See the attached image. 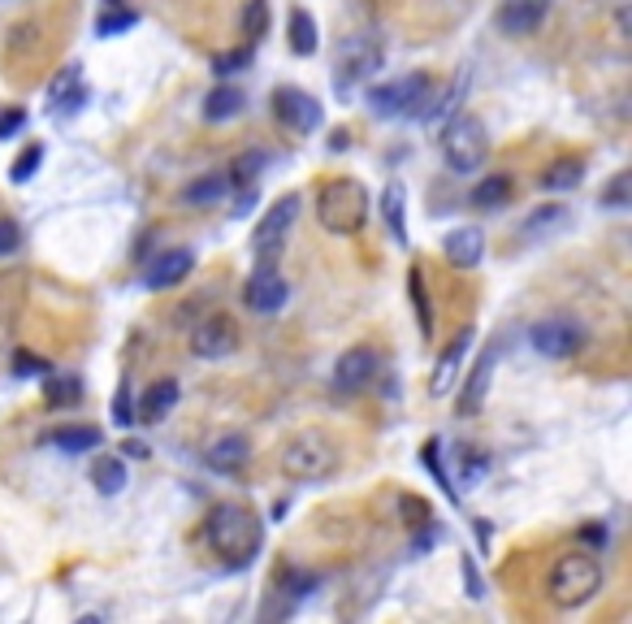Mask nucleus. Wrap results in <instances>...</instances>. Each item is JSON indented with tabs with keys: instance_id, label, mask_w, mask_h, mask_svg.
Instances as JSON below:
<instances>
[{
	"instance_id": "1",
	"label": "nucleus",
	"mask_w": 632,
	"mask_h": 624,
	"mask_svg": "<svg viewBox=\"0 0 632 624\" xmlns=\"http://www.w3.org/2000/svg\"><path fill=\"white\" fill-rule=\"evenodd\" d=\"M208 542L217 555H226L230 568H243L252 564L260 542H265V520L243 503H217L208 512Z\"/></svg>"
},
{
	"instance_id": "2",
	"label": "nucleus",
	"mask_w": 632,
	"mask_h": 624,
	"mask_svg": "<svg viewBox=\"0 0 632 624\" xmlns=\"http://www.w3.org/2000/svg\"><path fill=\"white\" fill-rule=\"evenodd\" d=\"M368 217V191L364 182L355 178H329L321 191H316V221L329 230V234H355Z\"/></svg>"
},
{
	"instance_id": "3",
	"label": "nucleus",
	"mask_w": 632,
	"mask_h": 624,
	"mask_svg": "<svg viewBox=\"0 0 632 624\" xmlns=\"http://www.w3.org/2000/svg\"><path fill=\"white\" fill-rule=\"evenodd\" d=\"M342 464V451L338 442L321 434V429H304V434L286 438L282 442V473L295 477V481H321V477H334Z\"/></svg>"
},
{
	"instance_id": "4",
	"label": "nucleus",
	"mask_w": 632,
	"mask_h": 624,
	"mask_svg": "<svg viewBox=\"0 0 632 624\" xmlns=\"http://www.w3.org/2000/svg\"><path fill=\"white\" fill-rule=\"evenodd\" d=\"M490 156V130L477 113H455L442 130V161L451 174H477Z\"/></svg>"
},
{
	"instance_id": "5",
	"label": "nucleus",
	"mask_w": 632,
	"mask_h": 624,
	"mask_svg": "<svg viewBox=\"0 0 632 624\" xmlns=\"http://www.w3.org/2000/svg\"><path fill=\"white\" fill-rule=\"evenodd\" d=\"M598 585H602L598 559L585 555V551H572V555L555 559V568H550V577H546V594L555 607H585L589 598L598 594Z\"/></svg>"
},
{
	"instance_id": "6",
	"label": "nucleus",
	"mask_w": 632,
	"mask_h": 624,
	"mask_svg": "<svg viewBox=\"0 0 632 624\" xmlns=\"http://www.w3.org/2000/svg\"><path fill=\"white\" fill-rule=\"evenodd\" d=\"M429 74H407V78H394V83H377L368 91V109L377 117H416L420 104L429 100Z\"/></svg>"
},
{
	"instance_id": "7",
	"label": "nucleus",
	"mask_w": 632,
	"mask_h": 624,
	"mask_svg": "<svg viewBox=\"0 0 632 624\" xmlns=\"http://www.w3.org/2000/svg\"><path fill=\"white\" fill-rule=\"evenodd\" d=\"M529 343L550 360H572V356H581L589 334H585V325L572 321V317H546L529 330Z\"/></svg>"
},
{
	"instance_id": "8",
	"label": "nucleus",
	"mask_w": 632,
	"mask_h": 624,
	"mask_svg": "<svg viewBox=\"0 0 632 624\" xmlns=\"http://www.w3.org/2000/svg\"><path fill=\"white\" fill-rule=\"evenodd\" d=\"M299 217V195H282V200H273V208L265 217H260V226L252 230V252L256 260H278V252L286 247V234H291Z\"/></svg>"
},
{
	"instance_id": "9",
	"label": "nucleus",
	"mask_w": 632,
	"mask_h": 624,
	"mask_svg": "<svg viewBox=\"0 0 632 624\" xmlns=\"http://www.w3.org/2000/svg\"><path fill=\"white\" fill-rule=\"evenodd\" d=\"M286 295H291V286H286V278L278 273V265L273 260H260V269L247 278L243 286V299H247V308L260 312V317H273L282 304H286Z\"/></svg>"
},
{
	"instance_id": "10",
	"label": "nucleus",
	"mask_w": 632,
	"mask_h": 624,
	"mask_svg": "<svg viewBox=\"0 0 632 624\" xmlns=\"http://www.w3.org/2000/svg\"><path fill=\"white\" fill-rule=\"evenodd\" d=\"M273 113H278L282 126L299 130V135H312V130L321 126V100L308 96V91H299V87H278V91H273Z\"/></svg>"
},
{
	"instance_id": "11",
	"label": "nucleus",
	"mask_w": 632,
	"mask_h": 624,
	"mask_svg": "<svg viewBox=\"0 0 632 624\" xmlns=\"http://www.w3.org/2000/svg\"><path fill=\"white\" fill-rule=\"evenodd\" d=\"M234 347H239V325L230 317H208V321L195 325V334H191V351L204 360H221V356H230Z\"/></svg>"
},
{
	"instance_id": "12",
	"label": "nucleus",
	"mask_w": 632,
	"mask_h": 624,
	"mask_svg": "<svg viewBox=\"0 0 632 624\" xmlns=\"http://www.w3.org/2000/svg\"><path fill=\"white\" fill-rule=\"evenodd\" d=\"M472 338H477V334H472V325H468V330H459V334H455V343L442 351L438 369H433V377H429V395H433V399H442V395H451V390H455L459 369H464V360H468Z\"/></svg>"
},
{
	"instance_id": "13",
	"label": "nucleus",
	"mask_w": 632,
	"mask_h": 624,
	"mask_svg": "<svg viewBox=\"0 0 632 624\" xmlns=\"http://www.w3.org/2000/svg\"><path fill=\"white\" fill-rule=\"evenodd\" d=\"M191 269H195V252L174 247V252H161L156 260H148V269H143V286H148V291H169V286H178Z\"/></svg>"
},
{
	"instance_id": "14",
	"label": "nucleus",
	"mask_w": 632,
	"mask_h": 624,
	"mask_svg": "<svg viewBox=\"0 0 632 624\" xmlns=\"http://www.w3.org/2000/svg\"><path fill=\"white\" fill-rule=\"evenodd\" d=\"M494 369H498V347L490 343V347L481 351V360L472 364V373H468L464 390H459V416H477V412H481L485 395H490V377H494Z\"/></svg>"
},
{
	"instance_id": "15",
	"label": "nucleus",
	"mask_w": 632,
	"mask_h": 624,
	"mask_svg": "<svg viewBox=\"0 0 632 624\" xmlns=\"http://www.w3.org/2000/svg\"><path fill=\"white\" fill-rule=\"evenodd\" d=\"M373 373H377V351L373 347H351V351H342L338 364H334V386L338 390H364L368 382H373Z\"/></svg>"
},
{
	"instance_id": "16",
	"label": "nucleus",
	"mask_w": 632,
	"mask_h": 624,
	"mask_svg": "<svg viewBox=\"0 0 632 624\" xmlns=\"http://www.w3.org/2000/svg\"><path fill=\"white\" fill-rule=\"evenodd\" d=\"M208 468L221 477H234V473H243V464L252 460V442H247L243 434H226V438H217L213 447H208Z\"/></svg>"
},
{
	"instance_id": "17",
	"label": "nucleus",
	"mask_w": 632,
	"mask_h": 624,
	"mask_svg": "<svg viewBox=\"0 0 632 624\" xmlns=\"http://www.w3.org/2000/svg\"><path fill=\"white\" fill-rule=\"evenodd\" d=\"M442 252H446V260H451V265H459V269H477L481 256H485V234H481L477 226H459V230H451V234L442 239Z\"/></svg>"
},
{
	"instance_id": "18",
	"label": "nucleus",
	"mask_w": 632,
	"mask_h": 624,
	"mask_svg": "<svg viewBox=\"0 0 632 624\" xmlns=\"http://www.w3.org/2000/svg\"><path fill=\"white\" fill-rule=\"evenodd\" d=\"M546 18V0H507L503 13H498V26L507 35H533Z\"/></svg>"
},
{
	"instance_id": "19",
	"label": "nucleus",
	"mask_w": 632,
	"mask_h": 624,
	"mask_svg": "<svg viewBox=\"0 0 632 624\" xmlns=\"http://www.w3.org/2000/svg\"><path fill=\"white\" fill-rule=\"evenodd\" d=\"M174 403H178V382H174V377H161V382H152L148 390H143V399L135 408V421H148V425L165 421Z\"/></svg>"
},
{
	"instance_id": "20",
	"label": "nucleus",
	"mask_w": 632,
	"mask_h": 624,
	"mask_svg": "<svg viewBox=\"0 0 632 624\" xmlns=\"http://www.w3.org/2000/svg\"><path fill=\"white\" fill-rule=\"evenodd\" d=\"M381 65V52L373 44H360V48H342V61H338V91H347L351 78H368Z\"/></svg>"
},
{
	"instance_id": "21",
	"label": "nucleus",
	"mask_w": 632,
	"mask_h": 624,
	"mask_svg": "<svg viewBox=\"0 0 632 624\" xmlns=\"http://www.w3.org/2000/svg\"><path fill=\"white\" fill-rule=\"evenodd\" d=\"M48 100L61 104V109H83L87 87H83V65H65V70L48 83Z\"/></svg>"
},
{
	"instance_id": "22",
	"label": "nucleus",
	"mask_w": 632,
	"mask_h": 624,
	"mask_svg": "<svg viewBox=\"0 0 632 624\" xmlns=\"http://www.w3.org/2000/svg\"><path fill=\"white\" fill-rule=\"evenodd\" d=\"M381 217H386V226H390V239L407 247V191H403V182L394 178L386 195H381Z\"/></svg>"
},
{
	"instance_id": "23",
	"label": "nucleus",
	"mask_w": 632,
	"mask_h": 624,
	"mask_svg": "<svg viewBox=\"0 0 632 624\" xmlns=\"http://www.w3.org/2000/svg\"><path fill=\"white\" fill-rule=\"evenodd\" d=\"M243 104H247V96L239 87H213L204 100V117L208 122H230V117L243 113Z\"/></svg>"
},
{
	"instance_id": "24",
	"label": "nucleus",
	"mask_w": 632,
	"mask_h": 624,
	"mask_svg": "<svg viewBox=\"0 0 632 624\" xmlns=\"http://www.w3.org/2000/svg\"><path fill=\"white\" fill-rule=\"evenodd\" d=\"M91 486L100 494H122L126 490V464L117 460V455H100V460L91 464Z\"/></svg>"
},
{
	"instance_id": "25",
	"label": "nucleus",
	"mask_w": 632,
	"mask_h": 624,
	"mask_svg": "<svg viewBox=\"0 0 632 624\" xmlns=\"http://www.w3.org/2000/svg\"><path fill=\"white\" fill-rule=\"evenodd\" d=\"M48 442H52V447H61V451H96L100 447V429H91V425H65V429H52Z\"/></svg>"
},
{
	"instance_id": "26",
	"label": "nucleus",
	"mask_w": 632,
	"mask_h": 624,
	"mask_svg": "<svg viewBox=\"0 0 632 624\" xmlns=\"http://www.w3.org/2000/svg\"><path fill=\"white\" fill-rule=\"evenodd\" d=\"M581 178H585V165L576 161V156H563V161H555L542 174V187L546 191H572V187H581Z\"/></svg>"
},
{
	"instance_id": "27",
	"label": "nucleus",
	"mask_w": 632,
	"mask_h": 624,
	"mask_svg": "<svg viewBox=\"0 0 632 624\" xmlns=\"http://www.w3.org/2000/svg\"><path fill=\"white\" fill-rule=\"evenodd\" d=\"M507 195H511V174H490V178H481L477 187H472V204L498 208V204H507Z\"/></svg>"
},
{
	"instance_id": "28",
	"label": "nucleus",
	"mask_w": 632,
	"mask_h": 624,
	"mask_svg": "<svg viewBox=\"0 0 632 624\" xmlns=\"http://www.w3.org/2000/svg\"><path fill=\"white\" fill-rule=\"evenodd\" d=\"M559 226H568V213H563V208H555V204H550V208H537V213H533V217L520 226V239L537 243V239H542V234L559 230Z\"/></svg>"
},
{
	"instance_id": "29",
	"label": "nucleus",
	"mask_w": 632,
	"mask_h": 624,
	"mask_svg": "<svg viewBox=\"0 0 632 624\" xmlns=\"http://www.w3.org/2000/svg\"><path fill=\"white\" fill-rule=\"evenodd\" d=\"M291 48L299 52V57H312V52H316V22H312L308 9L291 13Z\"/></svg>"
},
{
	"instance_id": "30",
	"label": "nucleus",
	"mask_w": 632,
	"mask_h": 624,
	"mask_svg": "<svg viewBox=\"0 0 632 624\" xmlns=\"http://www.w3.org/2000/svg\"><path fill=\"white\" fill-rule=\"evenodd\" d=\"M44 399L52 408H70V403L83 399V382L78 377H52V382H44Z\"/></svg>"
},
{
	"instance_id": "31",
	"label": "nucleus",
	"mask_w": 632,
	"mask_h": 624,
	"mask_svg": "<svg viewBox=\"0 0 632 624\" xmlns=\"http://www.w3.org/2000/svg\"><path fill=\"white\" fill-rule=\"evenodd\" d=\"M602 208H611V213L632 208V174H628V169H620V174L607 182V191H602Z\"/></svg>"
},
{
	"instance_id": "32",
	"label": "nucleus",
	"mask_w": 632,
	"mask_h": 624,
	"mask_svg": "<svg viewBox=\"0 0 632 624\" xmlns=\"http://www.w3.org/2000/svg\"><path fill=\"white\" fill-rule=\"evenodd\" d=\"M139 22V13L135 9H117V0H113V9H104L100 13V22H96V35H122V31H130V26Z\"/></svg>"
},
{
	"instance_id": "33",
	"label": "nucleus",
	"mask_w": 632,
	"mask_h": 624,
	"mask_svg": "<svg viewBox=\"0 0 632 624\" xmlns=\"http://www.w3.org/2000/svg\"><path fill=\"white\" fill-rule=\"evenodd\" d=\"M407 291H412V304H416V321H420V334H433V312H429V295L425 286H420V269L407 273Z\"/></svg>"
},
{
	"instance_id": "34",
	"label": "nucleus",
	"mask_w": 632,
	"mask_h": 624,
	"mask_svg": "<svg viewBox=\"0 0 632 624\" xmlns=\"http://www.w3.org/2000/svg\"><path fill=\"white\" fill-rule=\"evenodd\" d=\"M226 187H230V178H221V174H208V178H200V182H191L187 191V200L191 204H208V200H221V195H226Z\"/></svg>"
},
{
	"instance_id": "35",
	"label": "nucleus",
	"mask_w": 632,
	"mask_h": 624,
	"mask_svg": "<svg viewBox=\"0 0 632 624\" xmlns=\"http://www.w3.org/2000/svg\"><path fill=\"white\" fill-rule=\"evenodd\" d=\"M420 464H425L429 473H433V481H438V486L446 490V499H459V490L451 486V477H446V468H442V460H438V438H429L425 447H420Z\"/></svg>"
},
{
	"instance_id": "36",
	"label": "nucleus",
	"mask_w": 632,
	"mask_h": 624,
	"mask_svg": "<svg viewBox=\"0 0 632 624\" xmlns=\"http://www.w3.org/2000/svg\"><path fill=\"white\" fill-rule=\"evenodd\" d=\"M256 169H265V152H243L239 161H234V169H230V182L239 191H247V187H256Z\"/></svg>"
},
{
	"instance_id": "37",
	"label": "nucleus",
	"mask_w": 632,
	"mask_h": 624,
	"mask_svg": "<svg viewBox=\"0 0 632 624\" xmlns=\"http://www.w3.org/2000/svg\"><path fill=\"white\" fill-rule=\"evenodd\" d=\"M265 31H269V0H247V9H243V35L260 39Z\"/></svg>"
},
{
	"instance_id": "38",
	"label": "nucleus",
	"mask_w": 632,
	"mask_h": 624,
	"mask_svg": "<svg viewBox=\"0 0 632 624\" xmlns=\"http://www.w3.org/2000/svg\"><path fill=\"white\" fill-rule=\"evenodd\" d=\"M39 165H44V143H31V148H22V156L13 161L9 174H13V182H31Z\"/></svg>"
},
{
	"instance_id": "39",
	"label": "nucleus",
	"mask_w": 632,
	"mask_h": 624,
	"mask_svg": "<svg viewBox=\"0 0 632 624\" xmlns=\"http://www.w3.org/2000/svg\"><path fill=\"white\" fill-rule=\"evenodd\" d=\"M459 464H464V473H459V481H464V486H472V481H477L485 468H490V460H485V455H477V447H459Z\"/></svg>"
},
{
	"instance_id": "40",
	"label": "nucleus",
	"mask_w": 632,
	"mask_h": 624,
	"mask_svg": "<svg viewBox=\"0 0 632 624\" xmlns=\"http://www.w3.org/2000/svg\"><path fill=\"white\" fill-rule=\"evenodd\" d=\"M247 65H252V48L217 52V57H213V70H217V74H239V70H247Z\"/></svg>"
},
{
	"instance_id": "41",
	"label": "nucleus",
	"mask_w": 632,
	"mask_h": 624,
	"mask_svg": "<svg viewBox=\"0 0 632 624\" xmlns=\"http://www.w3.org/2000/svg\"><path fill=\"white\" fill-rule=\"evenodd\" d=\"M113 421H117V425H135V399H130V386L117 390V399H113Z\"/></svg>"
},
{
	"instance_id": "42",
	"label": "nucleus",
	"mask_w": 632,
	"mask_h": 624,
	"mask_svg": "<svg viewBox=\"0 0 632 624\" xmlns=\"http://www.w3.org/2000/svg\"><path fill=\"white\" fill-rule=\"evenodd\" d=\"M18 243H22V230H18V221H9V217H0V256H9V252H18Z\"/></svg>"
},
{
	"instance_id": "43",
	"label": "nucleus",
	"mask_w": 632,
	"mask_h": 624,
	"mask_svg": "<svg viewBox=\"0 0 632 624\" xmlns=\"http://www.w3.org/2000/svg\"><path fill=\"white\" fill-rule=\"evenodd\" d=\"M22 126H26V113H22V109H0V139L18 135Z\"/></svg>"
},
{
	"instance_id": "44",
	"label": "nucleus",
	"mask_w": 632,
	"mask_h": 624,
	"mask_svg": "<svg viewBox=\"0 0 632 624\" xmlns=\"http://www.w3.org/2000/svg\"><path fill=\"white\" fill-rule=\"evenodd\" d=\"M459 568H464V581H468V598H485V581L472 559H459Z\"/></svg>"
},
{
	"instance_id": "45",
	"label": "nucleus",
	"mask_w": 632,
	"mask_h": 624,
	"mask_svg": "<svg viewBox=\"0 0 632 624\" xmlns=\"http://www.w3.org/2000/svg\"><path fill=\"white\" fill-rule=\"evenodd\" d=\"M122 451L130 455V460H148V455H152V447H148V442H139V438H126Z\"/></svg>"
},
{
	"instance_id": "46",
	"label": "nucleus",
	"mask_w": 632,
	"mask_h": 624,
	"mask_svg": "<svg viewBox=\"0 0 632 624\" xmlns=\"http://www.w3.org/2000/svg\"><path fill=\"white\" fill-rule=\"evenodd\" d=\"M18 373H48V364H44V360H35V356H26V351H22V356H18Z\"/></svg>"
},
{
	"instance_id": "47",
	"label": "nucleus",
	"mask_w": 632,
	"mask_h": 624,
	"mask_svg": "<svg viewBox=\"0 0 632 624\" xmlns=\"http://www.w3.org/2000/svg\"><path fill=\"white\" fill-rule=\"evenodd\" d=\"M581 538H589V542H598V546H602V542H607V533H602V525H598V529L589 525V529H581Z\"/></svg>"
}]
</instances>
